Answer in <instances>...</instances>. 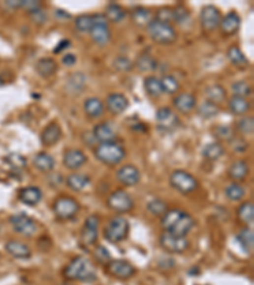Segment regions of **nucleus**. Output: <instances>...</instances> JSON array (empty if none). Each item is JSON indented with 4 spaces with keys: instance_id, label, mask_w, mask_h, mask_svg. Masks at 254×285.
I'll list each match as a JSON object with an SVG mask.
<instances>
[{
    "instance_id": "1",
    "label": "nucleus",
    "mask_w": 254,
    "mask_h": 285,
    "mask_svg": "<svg viewBox=\"0 0 254 285\" xmlns=\"http://www.w3.org/2000/svg\"><path fill=\"white\" fill-rule=\"evenodd\" d=\"M196 226V221L190 213L181 209H168L161 218L164 232L186 237Z\"/></svg>"
},
{
    "instance_id": "2",
    "label": "nucleus",
    "mask_w": 254,
    "mask_h": 285,
    "mask_svg": "<svg viewBox=\"0 0 254 285\" xmlns=\"http://www.w3.org/2000/svg\"><path fill=\"white\" fill-rule=\"evenodd\" d=\"M65 278L69 280H78V282H93L97 279V274L88 258L78 256L74 257L64 271Z\"/></svg>"
},
{
    "instance_id": "3",
    "label": "nucleus",
    "mask_w": 254,
    "mask_h": 285,
    "mask_svg": "<svg viewBox=\"0 0 254 285\" xmlns=\"http://www.w3.org/2000/svg\"><path fill=\"white\" fill-rule=\"evenodd\" d=\"M94 156L106 165H117L126 157V150L121 143L112 141L99 143L94 148Z\"/></svg>"
},
{
    "instance_id": "4",
    "label": "nucleus",
    "mask_w": 254,
    "mask_h": 285,
    "mask_svg": "<svg viewBox=\"0 0 254 285\" xmlns=\"http://www.w3.org/2000/svg\"><path fill=\"white\" fill-rule=\"evenodd\" d=\"M146 29L150 38L158 45H172L176 42L177 32L172 24L161 23L157 19H153Z\"/></svg>"
},
{
    "instance_id": "5",
    "label": "nucleus",
    "mask_w": 254,
    "mask_h": 285,
    "mask_svg": "<svg viewBox=\"0 0 254 285\" xmlns=\"http://www.w3.org/2000/svg\"><path fill=\"white\" fill-rule=\"evenodd\" d=\"M130 232V223L125 217H113L103 228V236L108 242L118 243L127 238Z\"/></svg>"
},
{
    "instance_id": "6",
    "label": "nucleus",
    "mask_w": 254,
    "mask_h": 285,
    "mask_svg": "<svg viewBox=\"0 0 254 285\" xmlns=\"http://www.w3.org/2000/svg\"><path fill=\"white\" fill-rule=\"evenodd\" d=\"M92 18H93V27L89 32L92 41L99 47H104L111 42V38H112V33L108 27V21L104 14H92Z\"/></svg>"
},
{
    "instance_id": "7",
    "label": "nucleus",
    "mask_w": 254,
    "mask_h": 285,
    "mask_svg": "<svg viewBox=\"0 0 254 285\" xmlns=\"http://www.w3.org/2000/svg\"><path fill=\"white\" fill-rule=\"evenodd\" d=\"M170 185L181 194L187 195L198 188V181L192 174L185 170L173 171L169 177Z\"/></svg>"
},
{
    "instance_id": "8",
    "label": "nucleus",
    "mask_w": 254,
    "mask_h": 285,
    "mask_svg": "<svg viewBox=\"0 0 254 285\" xmlns=\"http://www.w3.org/2000/svg\"><path fill=\"white\" fill-rule=\"evenodd\" d=\"M55 216L58 217L61 221H69L73 219L80 210L78 200L71 197H60L54 201L52 205Z\"/></svg>"
},
{
    "instance_id": "9",
    "label": "nucleus",
    "mask_w": 254,
    "mask_h": 285,
    "mask_svg": "<svg viewBox=\"0 0 254 285\" xmlns=\"http://www.w3.org/2000/svg\"><path fill=\"white\" fill-rule=\"evenodd\" d=\"M107 205L116 213H128L135 207V201L126 190L118 189L109 194Z\"/></svg>"
},
{
    "instance_id": "10",
    "label": "nucleus",
    "mask_w": 254,
    "mask_h": 285,
    "mask_svg": "<svg viewBox=\"0 0 254 285\" xmlns=\"http://www.w3.org/2000/svg\"><path fill=\"white\" fill-rule=\"evenodd\" d=\"M9 222L17 233L26 236V237H32L37 231L36 221L25 213L13 214L9 218Z\"/></svg>"
},
{
    "instance_id": "11",
    "label": "nucleus",
    "mask_w": 254,
    "mask_h": 285,
    "mask_svg": "<svg viewBox=\"0 0 254 285\" xmlns=\"http://www.w3.org/2000/svg\"><path fill=\"white\" fill-rule=\"evenodd\" d=\"M159 243H160L161 249L169 254H183L190 247V241L187 238L174 236V234H170L168 232H164L161 234L159 238Z\"/></svg>"
},
{
    "instance_id": "12",
    "label": "nucleus",
    "mask_w": 254,
    "mask_h": 285,
    "mask_svg": "<svg viewBox=\"0 0 254 285\" xmlns=\"http://www.w3.org/2000/svg\"><path fill=\"white\" fill-rule=\"evenodd\" d=\"M155 119H157L158 128L164 131V132H170L178 128L181 120H179L178 115L168 107H161L157 111L155 114Z\"/></svg>"
},
{
    "instance_id": "13",
    "label": "nucleus",
    "mask_w": 254,
    "mask_h": 285,
    "mask_svg": "<svg viewBox=\"0 0 254 285\" xmlns=\"http://www.w3.org/2000/svg\"><path fill=\"white\" fill-rule=\"evenodd\" d=\"M107 265V273L109 275L115 276L117 279H130L131 276L135 275L136 269L131 262L126 261V260H111Z\"/></svg>"
},
{
    "instance_id": "14",
    "label": "nucleus",
    "mask_w": 254,
    "mask_h": 285,
    "mask_svg": "<svg viewBox=\"0 0 254 285\" xmlns=\"http://www.w3.org/2000/svg\"><path fill=\"white\" fill-rule=\"evenodd\" d=\"M98 226H99V217L92 214L85 219L84 226L80 232V241L85 246H92L97 242Z\"/></svg>"
},
{
    "instance_id": "15",
    "label": "nucleus",
    "mask_w": 254,
    "mask_h": 285,
    "mask_svg": "<svg viewBox=\"0 0 254 285\" xmlns=\"http://www.w3.org/2000/svg\"><path fill=\"white\" fill-rule=\"evenodd\" d=\"M221 21V12L215 5H205L201 9L200 22L203 30H214L219 27Z\"/></svg>"
},
{
    "instance_id": "16",
    "label": "nucleus",
    "mask_w": 254,
    "mask_h": 285,
    "mask_svg": "<svg viewBox=\"0 0 254 285\" xmlns=\"http://www.w3.org/2000/svg\"><path fill=\"white\" fill-rule=\"evenodd\" d=\"M117 180L125 186H135L140 183L141 174L139 169L133 165H124L116 172Z\"/></svg>"
},
{
    "instance_id": "17",
    "label": "nucleus",
    "mask_w": 254,
    "mask_h": 285,
    "mask_svg": "<svg viewBox=\"0 0 254 285\" xmlns=\"http://www.w3.org/2000/svg\"><path fill=\"white\" fill-rule=\"evenodd\" d=\"M88 159L84 155V152L76 148H70V150L65 151L63 156V164L64 166L69 170H78V169L83 168L87 164Z\"/></svg>"
},
{
    "instance_id": "18",
    "label": "nucleus",
    "mask_w": 254,
    "mask_h": 285,
    "mask_svg": "<svg viewBox=\"0 0 254 285\" xmlns=\"http://www.w3.org/2000/svg\"><path fill=\"white\" fill-rule=\"evenodd\" d=\"M240 22H242V19H240L238 13H235V12L227 13L226 15L221 17L220 24H219L221 33L225 34V36L235 34L240 28Z\"/></svg>"
},
{
    "instance_id": "19",
    "label": "nucleus",
    "mask_w": 254,
    "mask_h": 285,
    "mask_svg": "<svg viewBox=\"0 0 254 285\" xmlns=\"http://www.w3.org/2000/svg\"><path fill=\"white\" fill-rule=\"evenodd\" d=\"M93 135L94 140L99 143H104V142H112L115 141L117 135H116V131L113 129L112 124L109 122H100V123L95 124L93 128Z\"/></svg>"
},
{
    "instance_id": "20",
    "label": "nucleus",
    "mask_w": 254,
    "mask_h": 285,
    "mask_svg": "<svg viewBox=\"0 0 254 285\" xmlns=\"http://www.w3.org/2000/svg\"><path fill=\"white\" fill-rule=\"evenodd\" d=\"M173 105H174V108H176L179 113L187 114V113H190V112L196 108L197 99L193 94L181 93L177 96H174V99H173Z\"/></svg>"
},
{
    "instance_id": "21",
    "label": "nucleus",
    "mask_w": 254,
    "mask_h": 285,
    "mask_svg": "<svg viewBox=\"0 0 254 285\" xmlns=\"http://www.w3.org/2000/svg\"><path fill=\"white\" fill-rule=\"evenodd\" d=\"M5 251L9 254L12 257L18 258V260H28L32 256V251L26 243L17 240H9L5 243Z\"/></svg>"
},
{
    "instance_id": "22",
    "label": "nucleus",
    "mask_w": 254,
    "mask_h": 285,
    "mask_svg": "<svg viewBox=\"0 0 254 285\" xmlns=\"http://www.w3.org/2000/svg\"><path fill=\"white\" fill-rule=\"evenodd\" d=\"M107 109L115 115L122 114L128 107V99L121 93H112L106 99Z\"/></svg>"
},
{
    "instance_id": "23",
    "label": "nucleus",
    "mask_w": 254,
    "mask_h": 285,
    "mask_svg": "<svg viewBox=\"0 0 254 285\" xmlns=\"http://www.w3.org/2000/svg\"><path fill=\"white\" fill-rule=\"evenodd\" d=\"M61 136H63V131H61L58 122H51L49 126L43 128L42 133H41V143L43 146H54L55 143L60 141Z\"/></svg>"
},
{
    "instance_id": "24",
    "label": "nucleus",
    "mask_w": 254,
    "mask_h": 285,
    "mask_svg": "<svg viewBox=\"0 0 254 285\" xmlns=\"http://www.w3.org/2000/svg\"><path fill=\"white\" fill-rule=\"evenodd\" d=\"M130 17L135 26L145 28L154 19L153 18L152 10L145 8V6H135V8H132L130 12Z\"/></svg>"
},
{
    "instance_id": "25",
    "label": "nucleus",
    "mask_w": 254,
    "mask_h": 285,
    "mask_svg": "<svg viewBox=\"0 0 254 285\" xmlns=\"http://www.w3.org/2000/svg\"><path fill=\"white\" fill-rule=\"evenodd\" d=\"M58 69V62L51 57H42L36 62V72L41 78H51L56 74Z\"/></svg>"
},
{
    "instance_id": "26",
    "label": "nucleus",
    "mask_w": 254,
    "mask_h": 285,
    "mask_svg": "<svg viewBox=\"0 0 254 285\" xmlns=\"http://www.w3.org/2000/svg\"><path fill=\"white\" fill-rule=\"evenodd\" d=\"M42 199V192L37 186H27L19 190V200L30 207H34Z\"/></svg>"
},
{
    "instance_id": "27",
    "label": "nucleus",
    "mask_w": 254,
    "mask_h": 285,
    "mask_svg": "<svg viewBox=\"0 0 254 285\" xmlns=\"http://www.w3.org/2000/svg\"><path fill=\"white\" fill-rule=\"evenodd\" d=\"M236 241L239 243L240 249L245 252V254H252L254 247V233L253 229L249 227H244L240 229L239 233L236 234Z\"/></svg>"
},
{
    "instance_id": "28",
    "label": "nucleus",
    "mask_w": 254,
    "mask_h": 285,
    "mask_svg": "<svg viewBox=\"0 0 254 285\" xmlns=\"http://www.w3.org/2000/svg\"><path fill=\"white\" fill-rule=\"evenodd\" d=\"M227 174H229V177L231 180H234L235 183H240V181H243L245 177L248 176L249 174L248 164H247V161H244V160L235 161L233 165L229 168Z\"/></svg>"
},
{
    "instance_id": "29",
    "label": "nucleus",
    "mask_w": 254,
    "mask_h": 285,
    "mask_svg": "<svg viewBox=\"0 0 254 285\" xmlns=\"http://www.w3.org/2000/svg\"><path fill=\"white\" fill-rule=\"evenodd\" d=\"M85 84H87V78H85L84 74L74 72L73 75H70L66 80L65 87L70 94H80L85 87Z\"/></svg>"
},
{
    "instance_id": "30",
    "label": "nucleus",
    "mask_w": 254,
    "mask_h": 285,
    "mask_svg": "<svg viewBox=\"0 0 254 285\" xmlns=\"http://www.w3.org/2000/svg\"><path fill=\"white\" fill-rule=\"evenodd\" d=\"M226 55L229 61L233 63L234 66L239 67V69H247L249 66V60L238 46H231V47H229Z\"/></svg>"
},
{
    "instance_id": "31",
    "label": "nucleus",
    "mask_w": 254,
    "mask_h": 285,
    "mask_svg": "<svg viewBox=\"0 0 254 285\" xmlns=\"http://www.w3.org/2000/svg\"><path fill=\"white\" fill-rule=\"evenodd\" d=\"M230 112L235 115H245L251 109V102L245 98H239V96H231L227 103Z\"/></svg>"
},
{
    "instance_id": "32",
    "label": "nucleus",
    "mask_w": 254,
    "mask_h": 285,
    "mask_svg": "<svg viewBox=\"0 0 254 285\" xmlns=\"http://www.w3.org/2000/svg\"><path fill=\"white\" fill-rule=\"evenodd\" d=\"M55 159L47 152H39L33 157V165L37 170L42 172H50L55 168Z\"/></svg>"
},
{
    "instance_id": "33",
    "label": "nucleus",
    "mask_w": 254,
    "mask_h": 285,
    "mask_svg": "<svg viewBox=\"0 0 254 285\" xmlns=\"http://www.w3.org/2000/svg\"><path fill=\"white\" fill-rule=\"evenodd\" d=\"M84 112L89 118L95 119V118H99L104 112V104L100 99L92 96L84 102Z\"/></svg>"
},
{
    "instance_id": "34",
    "label": "nucleus",
    "mask_w": 254,
    "mask_h": 285,
    "mask_svg": "<svg viewBox=\"0 0 254 285\" xmlns=\"http://www.w3.org/2000/svg\"><path fill=\"white\" fill-rule=\"evenodd\" d=\"M91 184V177L87 174H71L66 177V185L74 192H82Z\"/></svg>"
},
{
    "instance_id": "35",
    "label": "nucleus",
    "mask_w": 254,
    "mask_h": 285,
    "mask_svg": "<svg viewBox=\"0 0 254 285\" xmlns=\"http://www.w3.org/2000/svg\"><path fill=\"white\" fill-rule=\"evenodd\" d=\"M205 94H206L207 100L214 103V104H216V105L225 102V99H226V89L220 84L210 85V86L206 89Z\"/></svg>"
},
{
    "instance_id": "36",
    "label": "nucleus",
    "mask_w": 254,
    "mask_h": 285,
    "mask_svg": "<svg viewBox=\"0 0 254 285\" xmlns=\"http://www.w3.org/2000/svg\"><path fill=\"white\" fill-rule=\"evenodd\" d=\"M144 87H145V91L148 93V95H150L152 98H159L163 94L160 79H158L154 75H150L148 78H145V80H144Z\"/></svg>"
},
{
    "instance_id": "37",
    "label": "nucleus",
    "mask_w": 254,
    "mask_h": 285,
    "mask_svg": "<svg viewBox=\"0 0 254 285\" xmlns=\"http://www.w3.org/2000/svg\"><path fill=\"white\" fill-rule=\"evenodd\" d=\"M224 153L225 148L220 142H211V143H207L202 148V156L207 160H211V161L219 160L220 157H222Z\"/></svg>"
},
{
    "instance_id": "38",
    "label": "nucleus",
    "mask_w": 254,
    "mask_h": 285,
    "mask_svg": "<svg viewBox=\"0 0 254 285\" xmlns=\"http://www.w3.org/2000/svg\"><path fill=\"white\" fill-rule=\"evenodd\" d=\"M106 18L108 22H112V23H120L125 19L126 17V12L122 8L121 5H118V4L111 3L106 8Z\"/></svg>"
},
{
    "instance_id": "39",
    "label": "nucleus",
    "mask_w": 254,
    "mask_h": 285,
    "mask_svg": "<svg viewBox=\"0 0 254 285\" xmlns=\"http://www.w3.org/2000/svg\"><path fill=\"white\" fill-rule=\"evenodd\" d=\"M136 67L141 72L154 71V70L158 67V61L155 60L152 55L144 52V54H141L139 57H137Z\"/></svg>"
},
{
    "instance_id": "40",
    "label": "nucleus",
    "mask_w": 254,
    "mask_h": 285,
    "mask_svg": "<svg viewBox=\"0 0 254 285\" xmlns=\"http://www.w3.org/2000/svg\"><path fill=\"white\" fill-rule=\"evenodd\" d=\"M238 218L244 225H252L254 222V205L252 201H245L238 209Z\"/></svg>"
},
{
    "instance_id": "41",
    "label": "nucleus",
    "mask_w": 254,
    "mask_h": 285,
    "mask_svg": "<svg viewBox=\"0 0 254 285\" xmlns=\"http://www.w3.org/2000/svg\"><path fill=\"white\" fill-rule=\"evenodd\" d=\"M236 131L243 136H252L254 132V119L252 115H244L235 122Z\"/></svg>"
},
{
    "instance_id": "42",
    "label": "nucleus",
    "mask_w": 254,
    "mask_h": 285,
    "mask_svg": "<svg viewBox=\"0 0 254 285\" xmlns=\"http://www.w3.org/2000/svg\"><path fill=\"white\" fill-rule=\"evenodd\" d=\"M225 195L226 198L233 201L242 200L245 197V189L244 186L239 183H231L225 188Z\"/></svg>"
},
{
    "instance_id": "43",
    "label": "nucleus",
    "mask_w": 254,
    "mask_h": 285,
    "mask_svg": "<svg viewBox=\"0 0 254 285\" xmlns=\"http://www.w3.org/2000/svg\"><path fill=\"white\" fill-rule=\"evenodd\" d=\"M197 112H198V115L202 117L203 119H211V118L216 117L220 113V108H219V105L214 104V103L209 102V100H206V102H203L198 107V111Z\"/></svg>"
},
{
    "instance_id": "44",
    "label": "nucleus",
    "mask_w": 254,
    "mask_h": 285,
    "mask_svg": "<svg viewBox=\"0 0 254 285\" xmlns=\"http://www.w3.org/2000/svg\"><path fill=\"white\" fill-rule=\"evenodd\" d=\"M214 136L218 138V142H231L235 137V131L230 126H218L214 129Z\"/></svg>"
},
{
    "instance_id": "45",
    "label": "nucleus",
    "mask_w": 254,
    "mask_h": 285,
    "mask_svg": "<svg viewBox=\"0 0 254 285\" xmlns=\"http://www.w3.org/2000/svg\"><path fill=\"white\" fill-rule=\"evenodd\" d=\"M160 83L161 87H163V93L170 94V95L178 93L179 87H181L179 81L173 75H164L163 78L160 79Z\"/></svg>"
},
{
    "instance_id": "46",
    "label": "nucleus",
    "mask_w": 254,
    "mask_h": 285,
    "mask_svg": "<svg viewBox=\"0 0 254 285\" xmlns=\"http://www.w3.org/2000/svg\"><path fill=\"white\" fill-rule=\"evenodd\" d=\"M231 93L233 96H239V98H248L252 95V87L251 85L244 80L235 81L233 85H231Z\"/></svg>"
},
{
    "instance_id": "47",
    "label": "nucleus",
    "mask_w": 254,
    "mask_h": 285,
    "mask_svg": "<svg viewBox=\"0 0 254 285\" xmlns=\"http://www.w3.org/2000/svg\"><path fill=\"white\" fill-rule=\"evenodd\" d=\"M93 27V18L92 14H82L76 17L75 28L80 33H89Z\"/></svg>"
},
{
    "instance_id": "48",
    "label": "nucleus",
    "mask_w": 254,
    "mask_h": 285,
    "mask_svg": "<svg viewBox=\"0 0 254 285\" xmlns=\"http://www.w3.org/2000/svg\"><path fill=\"white\" fill-rule=\"evenodd\" d=\"M146 209H148L149 213H152L153 216H161L163 217L165 214V212L168 210V205L164 200L161 199H153L148 203L146 205Z\"/></svg>"
},
{
    "instance_id": "49",
    "label": "nucleus",
    "mask_w": 254,
    "mask_h": 285,
    "mask_svg": "<svg viewBox=\"0 0 254 285\" xmlns=\"http://www.w3.org/2000/svg\"><path fill=\"white\" fill-rule=\"evenodd\" d=\"M113 67L120 72H127L133 69V62L127 56H118L113 61Z\"/></svg>"
},
{
    "instance_id": "50",
    "label": "nucleus",
    "mask_w": 254,
    "mask_h": 285,
    "mask_svg": "<svg viewBox=\"0 0 254 285\" xmlns=\"http://www.w3.org/2000/svg\"><path fill=\"white\" fill-rule=\"evenodd\" d=\"M155 19L161 23L172 24L174 23V13H173V8H168V6H163L157 12Z\"/></svg>"
},
{
    "instance_id": "51",
    "label": "nucleus",
    "mask_w": 254,
    "mask_h": 285,
    "mask_svg": "<svg viewBox=\"0 0 254 285\" xmlns=\"http://www.w3.org/2000/svg\"><path fill=\"white\" fill-rule=\"evenodd\" d=\"M94 254V257H95V260H97L99 264H108L112 258H111V254H109L108 250L106 249L104 246H102V245H98L95 249H94L93 251Z\"/></svg>"
},
{
    "instance_id": "52",
    "label": "nucleus",
    "mask_w": 254,
    "mask_h": 285,
    "mask_svg": "<svg viewBox=\"0 0 254 285\" xmlns=\"http://www.w3.org/2000/svg\"><path fill=\"white\" fill-rule=\"evenodd\" d=\"M173 13H174V23H185L190 18V12L185 5H178L176 8H173Z\"/></svg>"
},
{
    "instance_id": "53",
    "label": "nucleus",
    "mask_w": 254,
    "mask_h": 285,
    "mask_svg": "<svg viewBox=\"0 0 254 285\" xmlns=\"http://www.w3.org/2000/svg\"><path fill=\"white\" fill-rule=\"evenodd\" d=\"M30 17L32 18V21L37 24H43L47 21V13L42 9V6L38 8V9L33 10L32 13H30Z\"/></svg>"
},
{
    "instance_id": "54",
    "label": "nucleus",
    "mask_w": 254,
    "mask_h": 285,
    "mask_svg": "<svg viewBox=\"0 0 254 285\" xmlns=\"http://www.w3.org/2000/svg\"><path fill=\"white\" fill-rule=\"evenodd\" d=\"M230 144H231V147H233L234 151H236V152H244V151L248 148V143H247L243 138L234 137V140L230 142Z\"/></svg>"
},
{
    "instance_id": "55",
    "label": "nucleus",
    "mask_w": 254,
    "mask_h": 285,
    "mask_svg": "<svg viewBox=\"0 0 254 285\" xmlns=\"http://www.w3.org/2000/svg\"><path fill=\"white\" fill-rule=\"evenodd\" d=\"M8 161H9L13 166H15V168H22V166H25L26 162H27L25 160V157H22L18 153H12L10 156H8Z\"/></svg>"
},
{
    "instance_id": "56",
    "label": "nucleus",
    "mask_w": 254,
    "mask_h": 285,
    "mask_svg": "<svg viewBox=\"0 0 254 285\" xmlns=\"http://www.w3.org/2000/svg\"><path fill=\"white\" fill-rule=\"evenodd\" d=\"M42 4L39 1H34V0H23V5H22V9H26L28 13H32L33 10L41 8Z\"/></svg>"
},
{
    "instance_id": "57",
    "label": "nucleus",
    "mask_w": 254,
    "mask_h": 285,
    "mask_svg": "<svg viewBox=\"0 0 254 285\" xmlns=\"http://www.w3.org/2000/svg\"><path fill=\"white\" fill-rule=\"evenodd\" d=\"M70 47V41L69 39H61L60 42L58 43V46L54 48V54H61L63 51H65L66 48Z\"/></svg>"
},
{
    "instance_id": "58",
    "label": "nucleus",
    "mask_w": 254,
    "mask_h": 285,
    "mask_svg": "<svg viewBox=\"0 0 254 285\" xmlns=\"http://www.w3.org/2000/svg\"><path fill=\"white\" fill-rule=\"evenodd\" d=\"M63 63L65 66H74L76 63V56L73 54H66L63 57Z\"/></svg>"
},
{
    "instance_id": "59",
    "label": "nucleus",
    "mask_w": 254,
    "mask_h": 285,
    "mask_svg": "<svg viewBox=\"0 0 254 285\" xmlns=\"http://www.w3.org/2000/svg\"><path fill=\"white\" fill-rule=\"evenodd\" d=\"M5 5L10 9H21L23 5V0H8L5 1Z\"/></svg>"
},
{
    "instance_id": "60",
    "label": "nucleus",
    "mask_w": 254,
    "mask_h": 285,
    "mask_svg": "<svg viewBox=\"0 0 254 285\" xmlns=\"http://www.w3.org/2000/svg\"><path fill=\"white\" fill-rule=\"evenodd\" d=\"M4 85V80H3V78L0 76V86H3Z\"/></svg>"
}]
</instances>
